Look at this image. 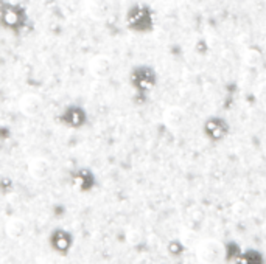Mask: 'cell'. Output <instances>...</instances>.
<instances>
[{"instance_id": "3", "label": "cell", "mask_w": 266, "mask_h": 264, "mask_svg": "<svg viewBox=\"0 0 266 264\" xmlns=\"http://www.w3.org/2000/svg\"><path fill=\"white\" fill-rule=\"evenodd\" d=\"M195 255L201 264H219L226 257V249L218 239L207 238L196 246Z\"/></svg>"}, {"instance_id": "8", "label": "cell", "mask_w": 266, "mask_h": 264, "mask_svg": "<svg viewBox=\"0 0 266 264\" xmlns=\"http://www.w3.org/2000/svg\"><path fill=\"white\" fill-rule=\"evenodd\" d=\"M5 232L9 238L20 239L28 233V225L24 219H20V217H11L5 224Z\"/></svg>"}, {"instance_id": "2", "label": "cell", "mask_w": 266, "mask_h": 264, "mask_svg": "<svg viewBox=\"0 0 266 264\" xmlns=\"http://www.w3.org/2000/svg\"><path fill=\"white\" fill-rule=\"evenodd\" d=\"M131 84L138 94L146 95L157 86V72L153 65L140 64L135 65L131 72Z\"/></svg>"}, {"instance_id": "9", "label": "cell", "mask_w": 266, "mask_h": 264, "mask_svg": "<svg viewBox=\"0 0 266 264\" xmlns=\"http://www.w3.org/2000/svg\"><path fill=\"white\" fill-rule=\"evenodd\" d=\"M89 68H90V73L95 78H106L111 73L112 64L106 56H95V58L89 62Z\"/></svg>"}, {"instance_id": "5", "label": "cell", "mask_w": 266, "mask_h": 264, "mask_svg": "<svg viewBox=\"0 0 266 264\" xmlns=\"http://www.w3.org/2000/svg\"><path fill=\"white\" fill-rule=\"evenodd\" d=\"M112 0H86V13L95 22L106 20L112 14Z\"/></svg>"}, {"instance_id": "4", "label": "cell", "mask_w": 266, "mask_h": 264, "mask_svg": "<svg viewBox=\"0 0 266 264\" xmlns=\"http://www.w3.org/2000/svg\"><path fill=\"white\" fill-rule=\"evenodd\" d=\"M202 134L209 142L219 143L226 140L230 134V123L221 115H210L202 123Z\"/></svg>"}, {"instance_id": "10", "label": "cell", "mask_w": 266, "mask_h": 264, "mask_svg": "<svg viewBox=\"0 0 266 264\" xmlns=\"http://www.w3.org/2000/svg\"><path fill=\"white\" fill-rule=\"evenodd\" d=\"M164 121L170 128H179V126H182L184 121H186V113L179 107H170L168 110H165Z\"/></svg>"}, {"instance_id": "12", "label": "cell", "mask_w": 266, "mask_h": 264, "mask_svg": "<svg viewBox=\"0 0 266 264\" xmlns=\"http://www.w3.org/2000/svg\"><path fill=\"white\" fill-rule=\"evenodd\" d=\"M5 20H6V24H16L17 22V14L13 13V11H6V14H5Z\"/></svg>"}, {"instance_id": "11", "label": "cell", "mask_w": 266, "mask_h": 264, "mask_svg": "<svg viewBox=\"0 0 266 264\" xmlns=\"http://www.w3.org/2000/svg\"><path fill=\"white\" fill-rule=\"evenodd\" d=\"M246 64L249 67H259L262 64V54L256 50H251L246 56Z\"/></svg>"}, {"instance_id": "6", "label": "cell", "mask_w": 266, "mask_h": 264, "mask_svg": "<svg viewBox=\"0 0 266 264\" xmlns=\"http://www.w3.org/2000/svg\"><path fill=\"white\" fill-rule=\"evenodd\" d=\"M19 110L25 117H36L42 110V100L36 94H25L19 100Z\"/></svg>"}, {"instance_id": "1", "label": "cell", "mask_w": 266, "mask_h": 264, "mask_svg": "<svg viewBox=\"0 0 266 264\" xmlns=\"http://www.w3.org/2000/svg\"><path fill=\"white\" fill-rule=\"evenodd\" d=\"M126 24L133 31L137 33H149L154 30L156 16L151 6L145 3L133 5L126 13Z\"/></svg>"}, {"instance_id": "7", "label": "cell", "mask_w": 266, "mask_h": 264, "mask_svg": "<svg viewBox=\"0 0 266 264\" xmlns=\"http://www.w3.org/2000/svg\"><path fill=\"white\" fill-rule=\"evenodd\" d=\"M28 174L34 180H44L50 174V163L44 157H33L28 162Z\"/></svg>"}]
</instances>
